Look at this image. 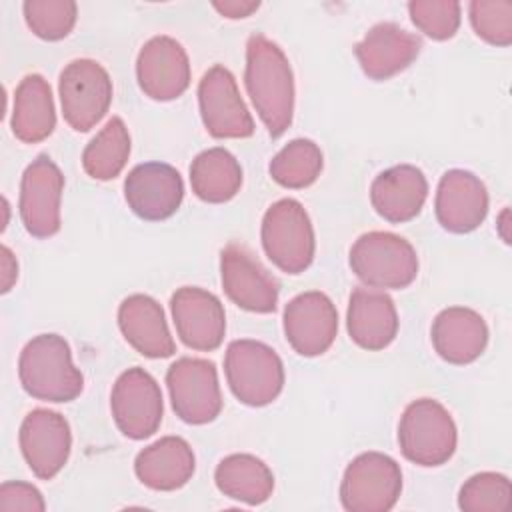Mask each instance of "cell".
I'll use <instances>...</instances> for the list:
<instances>
[{
	"instance_id": "1",
	"label": "cell",
	"mask_w": 512,
	"mask_h": 512,
	"mask_svg": "<svg viewBox=\"0 0 512 512\" xmlns=\"http://www.w3.org/2000/svg\"><path fill=\"white\" fill-rule=\"evenodd\" d=\"M244 84L268 134L282 136L294 118V74L282 48L264 34L246 42Z\"/></svg>"
},
{
	"instance_id": "2",
	"label": "cell",
	"mask_w": 512,
	"mask_h": 512,
	"mask_svg": "<svg viewBox=\"0 0 512 512\" xmlns=\"http://www.w3.org/2000/svg\"><path fill=\"white\" fill-rule=\"evenodd\" d=\"M18 378L26 394L42 402H72L84 388V376L60 334H38L26 342L18 358Z\"/></svg>"
},
{
	"instance_id": "3",
	"label": "cell",
	"mask_w": 512,
	"mask_h": 512,
	"mask_svg": "<svg viewBox=\"0 0 512 512\" xmlns=\"http://www.w3.org/2000/svg\"><path fill=\"white\" fill-rule=\"evenodd\" d=\"M398 444L406 460L434 468L454 456L458 430L450 412L438 400L418 398L400 416Z\"/></svg>"
},
{
	"instance_id": "4",
	"label": "cell",
	"mask_w": 512,
	"mask_h": 512,
	"mask_svg": "<svg viewBox=\"0 0 512 512\" xmlns=\"http://www.w3.org/2000/svg\"><path fill=\"white\" fill-rule=\"evenodd\" d=\"M224 374L232 394L246 406L274 402L284 388V364L264 342L232 340L224 356Z\"/></svg>"
},
{
	"instance_id": "5",
	"label": "cell",
	"mask_w": 512,
	"mask_h": 512,
	"mask_svg": "<svg viewBox=\"0 0 512 512\" xmlns=\"http://www.w3.org/2000/svg\"><path fill=\"white\" fill-rule=\"evenodd\" d=\"M350 268L370 288L402 290L418 276V256L406 238L372 230L352 244Z\"/></svg>"
},
{
	"instance_id": "6",
	"label": "cell",
	"mask_w": 512,
	"mask_h": 512,
	"mask_svg": "<svg viewBox=\"0 0 512 512\" xmlns=\"http://www.w3.org/2000/svg\"><path fill=\"white\" fill-rule=\"evenodd\" d=\"M260 238L270 262L286 274H300L314 260V228L306 208L294 198H282L264 212Z\"/></svg>"
},
{
	"instance_id": "7",
	"label": "cell",
	"mask_w": 512,
	"mask_h": 512,
	"mask_svg": "<svg viewBox=\"0 0 512 512\" xmlns=\"http://www.w3.org/2000/svg\"><path fill=\"white\" fill-rule=\"evenodd\" d=\"M402 492L398 462L382 452H362L344 470L340 502L348 512H388Z\"/></svg>"
},
{
	"instance_id": "8",
	"label": "cell",
	"mask_w": 512,
	"mask_h": 512,
	"mask_svg": "<svg viewBox=\"0 0 512 512\" xmlns=\"http://www.w3.org/2000/svg\"><path fill=\"white\" fill-rule=\"evenodd\" d=\"M62 116L76 132L92 130L112 104V80L102 64L78 58L64 66L58 80Z\"/></svg>"
},
{
	"instance_id": "9",
	"label": "cell",
	"mask_w": 512,
	"mask_h": 512,
	"mask_svg": "<svg viewBox=\"0 0 512 512\" xmlns=\"http://www.w3.org/2000/svg\"><path fill=\"white\" fill-rule=\"evenodd\" d=\"M166 386L176 416L186 424H208L222 412L218 370L206 358H178L166 372Z\"/></svg>"
},
{
	"instance_id": "10",
	"label": "cell",
	"mask_w": 512,
	"mask_h": 512,
	"mask_svg": "<svg viewBox=\"0 0 512 512\" xmlns=\"http://www.w3.org/2000/svg\"><path fill=\"white\" fill-rule=\"evenodd\" d=\"M110 410L118 430L132 438H150L162 422L164 400L156 378L140 366L124 370L110 392Z\"/></svg>"
},
{
	"instance_id": "11",
	"label": "cell",
	"mask_w": 512,
	"mask_h": 512,
	"mask_svg": "<svg viewBox=\"0 0 512 512\" xmlns=\"http://www.w3.org/2000/svg\"><path fill=\"white\" fill-rule=\"evenodd\" d=\"M198 106L204 128L214 138H248L254 134V120L240 96L232 72L214 64L198 84Z\"/></svg>"
},
{
	"instance_id": "12",
	"label": "cell",
	"mask_w": 512,
	"mask_h": 512,
	"mask_svg": "<svg viewBox=\"0 0 512 512\" xmlns=\"http://www.w3.org/2000/svg\"><path fill=\"white\" fill-rule=\"evenodd\" d=\"M64 176L56 162L40 154L32 160L20 180V220L34 238H50L60 230V200Z\"/></svg>"
},
{
	"instance_id": "13",
	"label": "cell",
	"mask_w": 512,
	"mask_h": 512,
	"mask_svg": "<svg viewBox=\"0 0 512 512\" xmlns=\"http://www.w3.org/2000/svg\"><path fill=\"white\" fill-rule=\"evenodd\" d=\"M18 442L32 474L40 480H52L70 458V424L60 412L34 408L20 424Z\"/></svg>"
},
{
	"instance_id": "14",
	"label": "cell",
	"mask_w": 512,
	"mask_h": 512,
	"mask_svg": "<svg viewBox=\"0 0 512 512\" xmlns=\"http://www.w3.org/2000/svg\"><path fill=\"white\" fill-rule=\"evenodd\" d=\"M220 278L226 296L242 310L270 314L278 306V282L242 244L220 252Z\"/></svg>"
},
{
	"instance_id": "15",
	"label": "cell",
	"mask_w": 512,
	"mask_h": 512,
	"mask_svg": "<svg viewBox=\"0 0 512 512\" xmlns=\"http://www.w3.org/2000/svg\"><path fill=\"white\" fill-rule=\"evenodd\" d=\"M282 326L292 350L314 358L332 346L338 334V310L324 292H302L284 306Z\"/></svg>"
},
{
	"instance_id": "16",
	"label": "cell",
	"mask_w": 512,
	"mask_h": 512,
	"mask_svg": "<svg viewBox=\"0 0 512 512\" xmlns=\"http://www.w3.org/2000/svg\"><path fill=\"white\" fill-rule=\"evenodd\" d=\"M190 60L172 36L150 38L138 52L136 78L140 90L158 102L180 98L190 86Z\"/></svg>"
},
{
	"instance_id": "17",
	"label": "cell",
	"mask_w": 512,
	"mask_h": 512,
	"mask_svg": "<svg viewBox=\"0 0 512 512\" xmlns=\"http://www.w3.org/2000/svg\"><path fill=\"white\" fill-rule=\"evenodd\" d=\"M170 310L184 346L198 352L220 348L226 334V314L216 294L198 286H182L172 294Z\"/></svg>"
},
{
	"instance_id": "18",
	"label": "cell",
	"mask_w": 512,
	"mask_h": 512,
	"mask_svg": "<svg viewBox=\"0 0 512 512\" xmlns=\"http://www.w3.org/2000/svg\"><path fill=\"white\" fill-rule=\"evenodd\" d=\"M124 198L138 218L160 222L180 208L184 182L174 166L166 162H144L128 172Z\"/></svg>"
},
{
	"instance_id": "19",
	"label": "cell",
	"mask_w": 512,
	"mask_h": 512,
	"mask_svg": "<svg viewBox=\"0 0 512 512\" xmlns=\"http://www.w3.org/2000/svg\"><path fill=\"white\" fill-rule=\"evenodd\" d=\"M434 212L444 230L468 234L476 230L488 214V190L476 174L462 168L448 170L438 182Z\"/></svg>"
},
{
	"instance_id": "20",
	"label": "cell",
	"mask_w": 512,
	"mask_h": 512,
	"mask_svg": "<svg viewBox=\"0 0 512 512\" xmlns=\"http://www.w3.org/2000/svg\"><path fill=\"white\" fill-rule=\"evenodd\" d=\"M420 48L422 40L416 34L396 22H380L354 46V54L368 78L388 80L406 70L418 58Z\"/></svg>"
},
{
	"instance_id": "21",
	"label": "cell",
	"mask_w": 512,
	"mask_h": 512,
	"mask_svg": "<svg viewBox=\"0 0 512 512\" xmlns=\"http://www.w3.org/2000/svg\"><path fill=\"white\" fill-rule=\"evenodd\" d=\"M436 354L456 366L470 364L482 356L488 344L484 318L466 306H450L436 314L430 330Z\"/></svg>"
},
{
	"instance_id": "22",
	"label": "cell",
	"mask_w": 512,
	"mask_h": 512,
	"mask_svg": "<svg viewBox=\"0 0 512 512\" xmlns=\"http://www.w3.org/2000/svg\"><path fill=\"white\" fill-rule=\"evenodd\" d=\"M118 328L124 340L146 358H168L176 352L164 308L148 294H130L122 300Z\"/></svg>"
},
{
	"instance_id": "23",
	"label": "cell",
	"mask_w": 512,
	"mask_h": 512,
	"mask_svg": "<svg viewBox=\"0 0 512 512\" xmlns=\"http://www.w3.org/2000/svg\"><path fill=\"white\" fill-rule=\"evenodd\" d=\"M346 328L354 344L376 352L390 346L398 334V312L384 290L356 288L348 300Z\"/></svg>"
},
{
	"instance_id": "24",
	"label": "cell",
	"mask_w": 512,
	"mask_h": 512,
	"mask_svg": "<svg viewBox=\"0 0 512 512\" xmlns=\"http://www.w3.org/2000/svg\"><path fill=\"white\" fill-rule=\"evenodd\" d=\"M428 198V180L412 164H398L380 172L370 186L372 208L384 220L402 224L416 218Z\"/></svg>"
},
{
	"instance_id": "25",
	"label": "cell",
	"mask_w": 512,
	"mask_h": 512,
	"mask_svg": "<svg viewBox=\"0 0 512 512\" xmlns=\"http://www.w3.org/2000/svg\"><path fill=\"white\" fill-rule=\"evenodd\" d=\"M196 468L192 446L180 436H164L142 448L134 460L136 478L150 490L172 492L188 484Z\"/></svg>"
},
{
	"instance_id": "26",
	"label": "cell",
	"mask_w": 512,
	"mask_h": 512,
	"mask_svg": "<svg viewBox=\"0 0 512 512\" xmlns=\"http://www.w3.org/2000/svg\"><path fill=\"white\" fill-rule=\"evenodd\" d=\"M10 126L14 136L26 144L46 140L56 128L52 88L40 74H26L14 92Z\"/></svg>"
},
{
	"instance_id": "27",
	"label": "cell",
	"mask_w": 512,
	"mask_h": 512,
	"mask_svg": "<svg viewBox=\"0 0 512 512\" xmlns=\"http://www.w3.org/2000/svg\"><path fill=\"white\" fill-rule=\"evenodd\" d=\"M214 482L224 496L248 506L264 504L274 490V474L268 464L246 452L224 456L214 470Z\"/></svg>"
},
{
	"instance_id": "28",
	"label": "cell",
	"mask_w": 512,
	"mask_h": 512,
	"mask_svg": "<svg viewBox=\"0 0 512 512\" xmlns=\"http://www.w3.org/2000/svg\"><path fill=\"white\" fill-rule=\"evenodd\" d=\"M192 192L208 204L232 200L242 186V168L232 152L214 146L200 152L190 164Z\"/></svg>"
},
{
	"instance_id": "29",
	"label": "cell",
	"mask_w": 512,
	"mask_h": 512,
	"mask_svg": "<svg viewBox=\"0 0 512 512\" xmlns=\"http://www.w3.org/2000/svg\"><path fill=\"white\" fill-rule=\"evenodd\" d=\"M130 158V134L120 116H112L104 128L86 144L82 168L94 180L116 178Z\"/></svg>"
},
{
	"instance_id": "30",
	"label": "cell",
	"mask_w": 512,
	"mask_h": 512,
	"mask_svg": "<svg viewBox=\"0 0 512 512\" xmlns=\"http://www.w3.org/2000/svg\"><path fill=\"white\" fill-rule=\"evenodd\" d=\"M324 166L322 150L314 140L294 138L270 160V176L276 184L300 190L316 182Z\"/></svg>"
},
{
	"instance_id": "31",
	"label": "cell",
	"mask_w": 512,
	"mask_h": 512,
	"mask_svg": "<svg viewBox=\"0 0 512 512\" xmlns=\"http://www.w3.org/2000/svg\"><path fill=\"white\" fill-rule=\"evenodd\" d=\"M458 508L464 512H508L512 508V484L498 472L470 476L458 492Z\"/></svg>"
},
{
	"instance_id": "32",
	"label": "cell",
	"mask_w": 512,
	"mask_h": 512,
	"mask_svg": "<svg viewBox=\"0 0 512 512\" xmlns=\"http://www.w3.org/2000/svg\"><path fill=\"white\" fill-rule=\"evenodd\" d=\"M22 10L28 28L48 42L66 38L78 18V6L72 0H26Z\"/></svg>"
},
{
	"instance_id": "33",
	"label": "cell",
	"mask_w": 512,
	"mask_h": 512,
	"mask_svg": "<svg viewBox=\"0 0 512 512\" xmlns=\"http://www.w3.org/2000/svg\"><path fill=\"white\" fill-rule=\"evenodd\" d=\"M460 4L454 0H412L408 14L414 26L432 40H448L460 28Z\"/></svg>"
},
{
	"instance_id": "34",
	"label": "cell",
	"mask_w": 512,
	"mask_h": 512,
	"mask_svg": "<svg viewBox=\"0 0 512 512\" xmlns=\"http://www.w3.org/2000/svg\"><path fill=\"white\" fill-rule=\"evenodd\" d=\"M468 18L478 38L492 46H510L512 42V2L474 0L468 6Z\"/></svg>"
},
{
	"instance_id": "35",
	"label": "cell",
	"mask_w": 512,
	"mask_h": 512,
	"mask_svg": "<svg viewBox=\"0 0 512 512\" xmlns=\"http://www.w3.org/2000/svg\"><path fill=\"white\" fill-rule=\"evenodd\" d=\"M0 510L2 512H44L46 502L42 492L28 482H4L0 486Z\"/></svg>"
},
{
	"instance_id": "36",
	"label": "cell",
	"mask_w": 512,
	"mask_h": 512,
	"mask_svg": "<svg viewBox=\"0 0 512 512\" xmlns=\"http://www.w3.org/2000/svg\"><path fill=\"white\" fill-rule=\"evenodd\" d=\"M214 10H218L224 18L238 20V18H248L252 12L260 8L258 0H224V2H212Z\"/></svg>"
},
{
	"instance_id": "37",
	"label": "cell",
	"mask_w": 512,
	"mask_h": 512,
	"mask_svg": "<svg viewBox=\"0 0 512 512\" xmlns=\"http://www.w3.org/2000/svg\"><path fill=\"white\" fill-rule=\"evenodd\" d=\"M0 268H2V288L0 290H2V294H6V292H10V288L14 286L16 278H18V262L8 246L0 248Z\"/></svg>"
},
{
	"instance_id": "38",
	"label": "cell",
	"mask_w": 512,
	"mask_h": 512,
	"mask_svg": "<svg viewBox=\"0 0 512 512\" xmlns=\"http://www.w3.org/2000/svg\"><path fill=\"white\" fill-rule=\"evenodd\" d=\"M508 216H510V210H508V208H504L502 214L498 216V234H500V238H502L506 244H510V234L506 232V228H508Z\"/></svg>"
}]
</instances>
